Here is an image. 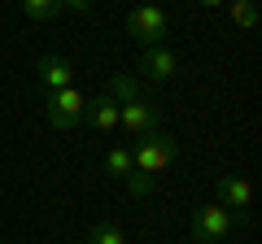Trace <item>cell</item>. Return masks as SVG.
Wrapping results in <instances>:
<instances>
[{
  "label": "cell",
  "mask_w": 262,
  "mask_h": 244,
  "mask_svg": "<svg viewBox=\"0 0 262 244\" xmlns=\"http://www.w3.org/2000/svg\"><path fill=\"white\" fill-rule=\"evenodd\" d=\"M136 170H144V175H158V170H166L170 161H175V140L162 131H149L140 135V144H136Z\"/></svg>",
  "instance_id": "cell-1"
},
{
  "label": "cell",
  "mask_w": 262,
  "mask_h": 244,
  "mask_svg": "<svg viewBox=\"0 0 262 244\" xmlns=\"http://www.w3.org/2000/svg\"><path fill=\"white\" fill-rule=\"evenodd\" d=\"M127 31L140 39L144 48H158L162 39H166V13H162L158 5H140V9L127 13Z\"/></svg>",
  "instance_id": "cell-2"
},
{
  "label": "cell",
  "mask_w": 262,
  "mask_h": 244,
  "mask_svg": "<svg viewBox=\"0 0 262 244\" xmlns=\"http://www.w3.org/2000/svg\"><path fill=\"white\" fill-rule=\"evenodd\" d=\"M232 209H223V205H201L192 214V240H223V235H232Z\"/></svg>",
  "instance_id": "cell-3"
},
{
  "label": "cell",
  "mask_w": 262,
  "mask_h": 244,
  "mask_svg": "<svg viewBox=\"0 0 262 244\" xmlns=\"http://www.w3.org/2000/svg\"><path fill=\"white\" fill-rule=\"evenodd\" d=\"M79 118H83V96L75 87H61V92L48 96V122H53L57 131H70Z\"/></svg>",
  "instance_id": "cell-4"
},
{
  "label": "cell",
  "mask_w": 262,
  "mask_h": 244,
  "mask_svg": "<svg viewBox=\"0 0 262 244\" xmlns=\"http://www.w3.org/2000/svg\"><path fill=\"white\" fill-rule=\"evenodd\" d=\"M118 122L127 127L131 135H149V131H158L162 109L149 105V101H131V105H118Z\"/></svg>",
  "instance_id": "cell-5"
},
{
  "label": "cell",
  "mask_w": 262,
  "mask_h": 244,
  "mask_svg": "<svg viewBox=\"0 0 262 244\" xmlns=\"http://www.w3.org/2000/svg\"><path fill=\"white\" fill-rule=\"evenodd\" d=\"M83 118L92 122L96 131H114V127H118V101H114L110 92H101L96 101H83Z\"/></svg>",
  "instance_id": "cell-6"
},
{
  "label": "cell",
  "mask_w": 262,
  "mask_h": 244,
  "mask_svg": "<svg viewBox=\"0 0 262 244\" xmlns=\"http://www.w3.org/2000/svg\"><path fill=\"white\" fill-rule=\"evenodd\" d=\"M249 183L245 179H236V175H223L219 179V205L223 209H241V218H245V209H249Z\"/></svg>",
  "instance_id": "cell-7"
},
{
  "label": "cell",
  "mask_w": 262,
  "mask_h": 244,
  "mask_svg": "<svg viewBox=\"0 0 262 244\" xmlns=\"http://www.w3.org/2000/svg\"><path fill=\"white\" fill-rule=\"evenodd\" d=\"M39 79H44L53 92H61V87H70V79H75V70H70V61L66 57H39Z\"/></svg>",
  "instance_id": "cell-8"
},
{
  "label": "cell",
  "mask_w": 262,
  "mask_h": 244,
  "mask_svg": "<svg viewBox=\"0 0 262 244\" xmlns=\"http://www.w3.org/2000/svg\"><path fill=\"white\" fill-rule=\"evenodd\" d=\"M140 70H149L153 79H170V75H175V57H170L166 48H144Z\"/></svg>",
  "instance_id": "cell-9"
},
{
  "label": "cell",
  "mask_w": 262,
  "mask_h": 244,
  "mask_svg": "<svg viewBox=\"0 0 262 244\" xmlns=\"http://www.w3.org/2000/svg\"><path fill=\"white\" fill-rule=\"evenodd\" d=\"M110 96L118 105H131V101H140V83H136L131 75H114L110 79Z\"/></svg>",
  "instance_id": "cell-10"
},
{
  "label": "cell",
  "mask_w": 262,
  "mask_h": 244,
  "mask_svg": "<svg viewBox=\"0 0 262 244\" xmlns=\"http://www.w3.org/2000/svg\"><path fill=\"white\" fill-rule=\"evenodd\" d=\"M88 244H127V235H122L118 223H96L88 231Z\"/></svg>",
  "instance_id": "cell-11"
},
{
  "label": "cell",
  "mask_w": 262,
  "mask_h": 244,
  "mask_svg": "<svg viewBox=\"0 0 262 244\" xmlns=\"http://www.w3.org/2000/svg\"><path fill=\"white\" fill-rule=\"evenodd\" d=\"M105 166H110V175L127 179L131 170H136V161H131V153H127V149H110V157H105Z\"/></svg>",
  "instance_id": "cell-12"
},
{
  "label": "cell",
  "mask_w": 262,
  "mask_h": 244,
  "mask_svg": "<svg viewBox=\"0 0 262 244\" xmlns=\"http://www.w3.org/2000/svg\"><path fill=\"white\" fill-rule=\"evenodd\" d=\"M22 13L27 18H53V13H61V0H22Z\"/></svg>",
  "instance_id": "cell-13"
},
{
  "label": "cell",
  "mask_w": 262,
  "mask_h": 244,
  "mask_svg": "<svg viewBox=\"0 0 262 244\" xmlns=\"http://www.w3.org/2000/svg\"><path fill=\"white\" fill-rule=\"evenodd\" d=\"M232 22H241V27H258V5H253V0H232Z\"/></svg>",
  "instance_id": "cell-14"
},
{
  "label": "cell",
  "mask_w": 262,
  "mask_h": 244,
  "mask_svg": "<svg viewBox=\"0 0 262 244\" xmlns=\"http://www.w3.org/2000/svg\"><path fill=\"white\" fill-rule=\"evenodd\" d=\"M127 183H131V192H136V197H149V192H153V175H144V170H131Z\"/></svg>",
  "instance_id": "cell-15"
},
{
  "label": "cell",
  "mask_w": 262,
  "mask_h": 244,
  "mask_svg": "<svg viewBox=\"0 0 262 244\" xmlns=\"http://www.w3.org/2000/svg\"><path fill=\"white\" fill-rule=\"evenodd\" d=\"M61 5H70V9H79V13H88V9H92V0H61Z\"/></svg>",
  "instance_id": "cell-16"
},
{
  "label": "cell",
  "mask_w": 262,
  "mask_h": 244,
  "mask_svg": "<svg viewBox=\"0 0 262 244\" xmlns=\"http://www.w3.org/2000/svg\"><path fill=\"white\" fill-rule=\"evenodd\" d=\"M201 5H223V0H201Z\"/></svg>",
  "instance_id": "cell-17"
}]
</instances>
